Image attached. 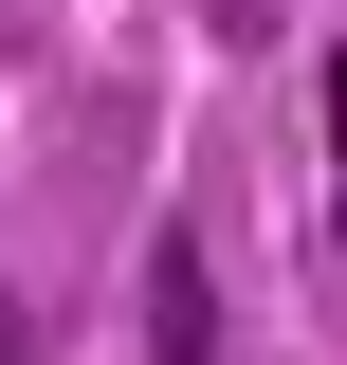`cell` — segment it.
<instances>
[{"mask_svg": "<svg viewBox=\"0 0 347 365\" xmlns=\"http://www.w3.org/2000/svg\"><path fill=\"white\" fill-rule=\"evenodd\" d=\"M146 347H165V365H219V292H201V237H165V256H146Z\"/></svg>", "mask_w": 347, "mask_h": 365, "instance_id": "1", "label": "cell"}, {"mask_svg": "<svg viewBox=\"0 0 347 365\" xmlns=\"http://www.w3.org/2000/svg\"><path fill=\"white\" fill-rule=\"evenodd\" d=\"M0 365H19V292H0Z\"/></svg>", "mask_w": 347, "mask_h": 365, "instance_id": "2", "label": "cell"}]
</instances>
